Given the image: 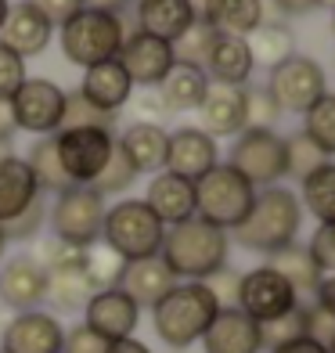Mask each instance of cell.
I'll list each match as a JSON object with an SVG mask.
<instances>
[{
	"label": "cell",
	"instance_id": "e7e4bbea",
	"mask_svg": "<svg viewBox=\"0 0 335 353\" xmlns=\"http://www.w3.org/2000/svg\"><path fill=\"white\" fill-rule=\"evenodd\" d=\"M332 37H335V11H332Z\"/></svg>",
	"mask_w": 335,
	"mask_h": 353
},
{
	"label": "cell",
	"instance_id": "484cf974",
	"mask_svg": "<svg viewBox=\"0 0 335 353\" xmlns=\"http://www.w3.org/2000/svg\"><path fill=\"white\" fill-rule=\"evenodd\" d=\"M173 285H177V278H173V270H170L163 260H159V256H148V260L126 263L123 281H119V288L137 303L141 310H152Z\"/></svg>",
	"mask_w": 335,
	"mask_h": 353
},
{
	"label": "cell",
	"instance_id": "9a60e30c",
	"mask_svg": "<svg viewBox=\"0 0 335 353\" xmlns=\"http://www.w3.org/2000/svg\"><path fill=\"white\" fill-rule=\"evenodd\" d=\"M83 325L90 332H98L105 343L134 339V332L141 325V307L123 292V288H101V292H94L87 299Z\"/></svg>",
	"mask_w": 335,
	"mask_h": 353
},
{
	"label": "cell",
	"instance_id": "d4e9b609",
	"mask_svg": "<svg viewBox=\"0 0 335 353\" xmlns=\"http://www.w3.org/2000/svg\"><path fill=\"white\" fill-rule=\"evenodd\" d=\"M123 144V152L130 155V163L137 173H163L166 170V144H170V130L159 123H130L126 130L116 137Z\"/></svg>",
	"mask_w": 335,
	"mask_h": 353
},
{
	"label": "cell",
	"instance_id": "1f68e13d",
	"mask_svg": "<svg viewBox=\"0 0 335 353\" xmlns=\"http://www.w3.org/2000/svg\"><path fill=\"white\" fill-rule=\"evenodd\" d=\"M267 267H274L278 274L296 288L299 303H303V296H314L317 285H321V270L314 267L307 245H299V242L289 245V249H281V252H274V256H267Z\"/></svg>",
	"mask_w": 335,
	"mask_h": 353
},
{
	"label": "cell",
	"instance_id": "4dcf8cb0",
	"mask_svg": "<svg viewBox=\"0 0 335 353\" xmlns=\"http://www.w3.org/2000/svg\"><path fill=\"white\" fill-rule=\"evenodd\" d=\"M249 47H252V61L270 72L296 54V33L281 19H270V22L263 19V26L249 37Z\"/></svg>",
	"mask_w": 335,
	"mask_h": 353
},
{
	"label": "cell",
	"instance_id": "8d00e7d4",
	"mask_svg": "<svg viewBox=\"0 0 335 353\" xmlns=\"http://www.w3.org/2000/svg\"><path fill=\"white\" fill-rule=\"evenodd\" d=\"M137 176H141V173L134 170L130 155H126V152H123V144L116 141V144H112V155H108L105 170L94 176V184H87V188H94L101 199H108V195H123L126 188H134Z\"/></svg>",
	"mask_w": 335,
	"mask_h": 353
},
{
	"label": "cell",
	"instance_id": "6f0895ef",
	"mask_svg": "<svg viewBox=\"0 0 335 353\" xmlns=\"http://www.w3.org/2000/svg\"><path fill=\"white\" fill-rule=\"evenodd\" d=\"M130 0H83V8H94V11H108V14H119Z\"/></svg>",
	"mask_w": 335,
	"mask_h": 353
},
{
	"label": "cell",
	"instance_id": "91938a15",
	"mask_svg": "<svg viewBox=\"0 0 335 353\" xmlns=\"http://www.w3.org/2000/svg\"><path fill=\"white\" fill-rule=\"evenodd\" d=\"M4 252H8V238H4V231H0V263H4Z\"/></svg>",
	"mask_w": 335,
	"mask_h": 353
},
{
	"label": "cell",
	"instance_id": "277c9868",
	"mask_svg": "<svg viewBox=\"0 0 335 353\" xmlns=\"http://www.w3.org/2000/svg\"><path fill=\"white\" fill-rule=\"evenodd\" d=\"M123 40H126L123 14H108V11H94V8L76 11L69 22L58 26L61 58L79 65V69H90V65L119 58Z\"/></svg>",
	"mask_w": 335,
	"mask_h": 353
},
{
	"label": "cell",
	"instance_id": "680465c9",
	"mask_svg": "<svg viewBox=\"0 0 335 353\" xmlns=\"http://www.w3.org/2000/svg\"><path fill=\"white\" fill-rule=\"evenodd\" d=\"M14 155V141L11 137H0V163H4V159H11Z\"/></svg>",
	"mask_w": 335,
	"mask_h": 353
},
{
	"label": "cell",
	"instance_id": "74e56055",
	"mask_svg": "<svg viewBox=\"0 0 335 353\" xmlns=\"http://www.w3.org/2000/svg\"><path fill=\"white\" fill-rule=\"evenodd\" d=\"M285 163H289V176L303 181V176H310L314 170H321L325 163H332V159L299 130V134H292V137H285Z\"/></svg>",
	"mask_w": 335,
	"mask_h": 353
},
{
	"label": "cell",
	"instance_id": "b9f144b4",
	"mask_svg": "<svg viewBox=\"0 0 335 353\" xmlns=\"http://www.w3.org/2000/svg\"><path fill=\"white\" fill-rule=\"evenodd\" d=\"M76 126H101V130H116V116L94 108L90 101L79 98V90L65 94V116H61V130H76Z\"/></svg>",
	"mask_w": 335,
	"mask_h": 353
},
{
	"label": "cell",
	"instance_id": "3957f363",
	"mask_svg": "<svg viewBox=\"0 0 335 353\" xmlns=\"http://www.w3.org/2000/svg\"><path fill=\"white\" fill-rule=\"evenodd\" d=\"M216 314H220V303L205 288V281H177L152 307V325L159 339L181 353L202 343V335L213 325Z\"/></svg>",
	"mask_w": 335,
	"mask_h": 353
},
{
	"label": "cell",
	"instance_id": "4fadbf2b",
	"mask_svg": "<svg viewBox=\"0 0 335 353\" xmlns=\"http://www.w3.org/2000/svg\"><path fill=\"white\" fill-rule=\"evenodd\" d=\"M47 299V270L33 252H19L0 263V307L4 310H40Z\"/></svg>",
	"mask_w": 335,
	"mask_h": 353
},
{
	"label": "cell",
	"instance_id": "be15d7a7",
	"mask_svg": "<svg viewBox=\"0 0 335 353\" xmlns=\"http://www.w3.org/2000/svg\"><path fill=\"white\" fill-rule=\"evenodd\" d=\"M4 325H8V317H4V307H0V335H4Z\"/></svg>",
	"mask_w": 335,
	"mask_h": 353
},
{
	"label": "cell",
	"instance_id": "7dc6e473",
	"mask_svg": "<svg viewBox=\"0 0 335 353\" xmlns=\"http://www.w3.org/2000/svg\"><path fill=\"white\" fill-rule=\"evenodd\" d=\"M26 83V61L0 43V98H11Z\"/></svg>",
	"mask_w": 335,
	"mask_h": 353
},
{
	"label": "cell",
	"instance_id": "ab89813d",
	"mask_svg": "<svg viewBox=\"0 0 335 353\" xmlns=\"http://www.w3.org/2000/svg\"><path fill=\"white\" fill-rule=\"evenodd\" d=\"M307 335V307H292L289 314H281L274 321H267V325H260V343L263 350H278L285 343H296Z\"/></svg>",
	"mask_w": 335,
	"mask_h": 353
},
{
	"label": "cell",
	"instance_id": "8992f818",
	"mask_svg": "<svg viewBox=\"0 0 335 353\" xmlns=\"http://www.w3.org/2000/svg\"><path fill=\"white\" fill-rule=\"evenodd\" d=\"M252 199H256V188L227 163H216L210 173L195 181V216L227 234L249 216Z\"/></svg>",
	"mask_w": 335,
	"mask_h": 353
},
{
	"label": "cell",
	"instance_id": "4316f807",
	"mask_svg": "<svg viewBox=\"0 0 335 353\" xmlns=\"http://www.w3.org/2000/svg\"><path fill=\"white\" fill-rule=\"evenodd\" d=\"M256 72L252 61V47L242 37H220L210 61H205V76L220 87H249V76Z\"/></svg>",
	"mask_w": 335,
	"mask_h": 353
},
{
	"label": "cell",
	"instance_id": "8fae6325",
	"mask_svg": "<svg viewBox=\"0 0 335 353\" xmlns=\"http://www.w3.org/2000/svg\"><path fill=\"white\" fill-rule=\"evenodd\" d=\"M112 130L101 126H76V130H58L54 134V148L61 159V170H65L69 184H94L112 155Z\"/></svg>",
	"mask_w": 335,
	"mask_h": 353
},
{
	"label": "cell",
	"instance_id": "60d3db41",
	"mask_svg": "<svg viewBox=\"0 0 335 353\" xmlns=\"http://www.w3.org/2000/svg\"><path fill=\"white\" fill-rule=\"evenodd\" d=\"M278 119H281V108L270 98V90L245 87V130H274Z\"/></svg>",
	"mask_w": 335,
	"mask_h": 353
},
{
	"label": "cell",
	"instance_id": "9c48e42d",
	"mask_svg": "<svg viewBox=\"0 0 335 353\" xmlns=\"http://www.w3.org/2000/svg\"><path fill=\"white\" fill-rule=\"evenodd\" d=\"M11 112L14 126L37 137H54L61 130V116H65V90L54 79L43 76H26V83L11 94Z\"/></svg>",
	"mask_w": 335,
	"mask_h": 353
},
{
	"label": "cell",
	"instance_id": "5bb4252c",
	"mask_svg": "<svg viewBox=\"0 0 335 353\" xmlns=\"http://www.w3.org/2000/svg\"><path fill=\"white\" fill-rule=\"evenodd\" d=\"M65 328L51 310H22L8 317L0 353H61Z\"/></svg>",
	"mask_w": 335,
	"mask_h": 353
},
{
	"label": "cell",
	"instance_id": "e0dca14e",
	"mask_svg": "<svg viewBox=\"0 0 335 353\" xmlns=\"http://www.w3.org/2000/svg\"><path fill=\"white\" fill-rule=\"evenodd\" d=\"M220 163L216 141L199 130V126H181L170 130V144H166V173H177L184 181L195 184L199 176H205Z\"/></svg>",
	"mask_w": 335,
	"mask_h": 353
},
{
	"label": "cell",
	"instance_id": "03108f58",
	"mask_svg": "<svg viewBox=\"0 0 335 353\" xmlns=\"http://www.w3.org/2000/svg\"><path fill=\"white\" fill-rule=\"evenodd\" d=\"M328 353H335V343H332V350H328Z\"/></svg>",
	"mask_w": 335,
	"mask_h": 353
},
{
	"label": "cell",
	"instance_id": "7bdbcfd3",
	"mask_svg": "<svg viewBox=\"0 0 335 353\" xmlns=\"http://www.w3.org/2000/svg\"><path fill=\"white\" fill-rule=\"evenodd\" d=\"M43 220H47V210H43V195H40L29 210H22L14 220L0 223V231H4L8 242H33V238L40 234V228H43Z\"/></svg>",
	"mask_w": 335,
	"mask_h": 353
},
{
	"label": "cell",
	"instance_id": "7c38bea8",
	"mask_svg": "<svg viewBox=\"0 0 335 353\" xmlns=\"http://www.w3.org/2000/svg\"><path fill=\"white\" fill-rule=\"evenodd\" d=\"M292 307H299V296L274 267L263 263V267H252L242 274V285H238V310L245 317H252L256 325H267V321L289 314Z\"/></svg>",
	"mask_w": 335,
	"mask_h": 353
},
{
	"label": "cell",
	"instance_id": "d6986e66",
	"mask_svg": "<svg viewBox=\"0 0 335 353\" xmlns=\"http://www.w3.org/2000/svg\"><path fill=\"white\" fill-rule=\"evenodd\" d=\"M199 130L216 137H238L245 130V87H220L210 83L199 105Z\"/></svg>",
	"mask_w": 335,
	"mask_h": 353
},
{
	"label": "cell",
	"instance_id": "d6a6232c",
	"mask_svg": "<svg viewBox=\"0 0 335 353\" xmlns=\"http://www.w3.org/2000/svg\"><path fill=\"white\" fill-rule=\"evenodd\" d=\"M299 205L317 223H335V163H325L299 181Z\"/></svg>",
	"mask_w": 335,
	"mask_h": 353
},
{
	"label": "cell",
	"instance_id": "9f6ffc18",
	"mask_svg": "<svg viewBox=\"0 0 335 353\" xmlns=\"http://www.w3.org/2000/svg\"><path fill=\"white\" fill-rule=\"evenodd\" d=\"M108 353H152V346H145L141 339H119V343H108Z\"/></svg>",
	"mask_w": 335,
	"mask_h": 353
},
{
	"label": "cell",
	"instance_id": "d590c367",
	"mask_svg": "<svg viewBox=\"0 0 335 353\" xmlns=\"http://www.w3.org/2000/svg\"><path fill=\"white\" fill-rule=\"evenodd\" d=\"M216 40H220L216 29H213L210 22L195 19L187 33H184L177 43H173V58L184 61V65H195V69H202V72H205V61H210L213 47H216Z\"/></svg>",
	"mask_w": 335,
	"mask_h": 353
},
{
	"label": "cell",
	"instance_id": "7a4b0ae2",
	"mask_svg": "<svg viewBox=\"0 0 335 353\" xmlns=\"http://www.w3.org/2000/svg\"><path fill=\"white\" fill-rule=\"evenodd\" d=\"M227 252H231L227 231L191 216L184 223L166 228L159 260L173 270L177 281H205L210 274H216L220 267H227Z\"/></svg>",
	"mask_w": 335,
	"mask_h": 353
},
{
	"label": "cell",
	"instance_id": "681fc988",
	"mask_svg": "<svg viewBox=\"0 0 335 353\" xmlns=\"http://www.w3.org/2000/svg\"><path fill=\"white\" fill-rule=\"evenodd\" d=\"M40 14H47L51 19V26H61L69 22L76 11H83V0H29Z\"/></svg>",
	"mask_w": 335,
	"mask_h": 353
},
{
	"label": "cell",
	"instance_id": "db71d44e",
	"mask_svg": "<svg viewBox=\"0 0 335 353\" xmlns=\"http://www.w3.org/2000/svg\"><path fill=\"white\" fill-rule=\"evenodd\" d=\"M270 353H328V350H325V346H317L314 339H307V335H303V339H296V343H285V346L270 350Z\"/></svg>",
	"mask_w": 335,
	"mask_h": 353
},
{
	"label": "cell",
	"instance_id": "ba28073f",
	"mask_svg": "<svg viewBox=\"0 0 335 353\" xmlns=\"http://www.w3.org/2000/svg\"><path fill=\"white\" fill-rule=\"evenodd\" d=\"M227 166L238 170L252 188H274L278 181L289 176L285 163V137L274 130H242L231 144Z\"/></svg>",
	"mask_w": 335,
	"mask_h": 353
},
{
	"label": "cell",
	"instance_id": "44dd1931",
	"mask_svg": "<svg viewBox=\"0 0 335 353\" xmlns=\"http://www.w3.org/2000/svg\"><path fill=\"white\" fill-rule=\"evenodd\" d=\"M79 98L90 101L94 108L108 112V116H116V112L134 98V83H130V76H126V69L119 65V58H112V61H101V65L83 69Z\"/></svg>",
	"mask_w": 335,
	"mask_h": 353
},
{
	"label": "cell",
	"instance_id": "7402d4cb",
	"mask_svg": "<svg viewBox=\"0 0 335 353\" xmlns=\"http://www.w3.org/2000/svg\"><path fill=\"white\" fill-rule=\"evenodd\" d=\"M195 19L199 11L191 0H141L137 4V33H148L166 43H177Z\"/></svg>",
	"mask_w": 335,
	"mask_h": 353
},
{
	"label": "cell",
	"instance_id": "11a10c76",
	"mask_svg": "<svg viewBox=\"0 0 335 353\" xmlns=\"http://www.w3.org/2000/svg\"><path fill=\"white\" fill-rule=\"evenodd\" d=\"M14 112H11V98H0V137H11L14 141Z\"/></svg>",
	"mask_w": 335,
	"mask_h": 353
},
{
	"label": "cell",
	"instance_id": "94428289",
	"mask_svg": "<svg viewBox=\"0 0 335 353\" xmlns=\"http://www.w3.org/2000/svg\"><path fill=\"white\" fill-rule=\"evenodd\" d=\"M8 8H11L8 0H0V26H4V19H8Z\"/></svg>",
	"mask_w": 335,
	"mask_h": 353
},
{
	"label": "cell",
	"instance_id": "cb8c5ba5",
	"mask_svg": "<svg viewBox=\"0 0 335 353\" xmlns=\"http://www.w3.org/2000/svg\"><path fill=\"white\" fill-rule=\"evenodd\" d=\"M145 202L152 205V213L163 220L166 228H173V223H184V220L195 216V184L163 170L148 181Z\"/></svg>",
	"mask_w": 335,
	"mask_h": 353
},
{
	"label": "cell",
	"instance_id": "ee69618b",
	"mask_svg": "<svg viewBox=\"0 0 335 353\" xmlns=\"http://www.w3.org/2000/svg\"><path fill=\"white\" fill-rule=\"evenodd\" d=\"M307 252H310L314 267L321 270V278L335 274V223H317V231L307 242Z\"/></svg>",
	"mask_w": 335,
	"mask_h": 353
},
{
	"label": "cell",
	"instance_id": "816d5d0a",
	"mask_svg": "<svg viewBox=\"0 0 335 353\" xmlns=\"http://www.w3.org/2000/svg\"><path fill=\"white\" fill-rule=\"evenodd\" d=\"M274 8L285 19H299V14H310L317 8V0H274Z\"/></svg>",
	"mask_w": 335,
	"mask_h": 353
},
{
	"label": "cell",
	"instance_id": "f546056e",
	"mask_svg": "<svg viewBox=\"0 0 335 353\" xmlns=\"http://www.w3.org/2000/svg\"><path fill=\"white\" fill-rule=\"evenodd\" d=\"M94 296V285L87 278V260L83 263H72V267H54L47 270V303L54 310H83L87 299Z\"/></svg>",
	"mask_w": 335,
	"mask_h": 353
},
{
	"label": "cell",
	"instance_id": "f35d334b",
	"mask_svg": "<svg viewBox=\"0 0 335 353\" xmlns=\"http://www.w3.org/2000/svg\"><path fill=\"white\" fill-rule=\"evenodd\" d=\"M123 270H126V263H123L105 242H98V245L87 249V278H90V285H94V292H101V288H119Z\"/></svg>",
	"mask_w": 335,
	"mask_h": 353
},
{
	"label": "cell",
	"instance_id": "6125c7cd",
	"mask_svg": "<svg viewBox=\"0 0 335 353\" xmlns=\"http://www.w3.org/2000/svg\"><path fill=\"white\" fill-rule=\"evenodd\" d=\"M317 8H328V11H335V0H317Z\"/></svg>",
	"mask_w": 335,
	"mask_h": 353
},
{
	"label": "cell",
	"instance_id": "003e7915",
	"mask_svg": "<svg viewBox=\"0 0 335 353\" xmlns=\"http://www.w3.org/2000/svg\"><path fill=\"white\" fill-rule=\"evenodd\" d=\"M137 4H141V0H137Z\"/></svg>",
	"mask_w": 335,
	"mask_h": 353
},
{
	"label": "cell",
	"instance_id": "30bf717a",
	"mask_svg": "<svg viewBox=\"0 0 335 353\" xmlns=\"http://www.w3.org/2000/svg\"><path fill=\"white\" fill-rule=\"evenodd\" d=\"M263 87L270 90V98L278 101L281 112L303 116V112L328 90V76L321 69V61H314L307 54H292L289 61H281L278 69H270Z\"/></svg>",
	"mask_w": 335,
	"mask_h": 353
},
{
	"label": "cell",
	"instance_id": "2e32d148",
	"mask_svg": "<svg viewBox=\"0 0 335 353\" xmlns=\"http://www.w3.org/2000/svg\"><path fill=\"white\" fill-rule=\"evenodd\" d=\"M119 65L126 69V76H130L134 87L155 90L166 79V72L177 65V58H173V43L155 40L148 33H130V37L123 40Z\"/></svg>",
	"mask_w": 335,
	"mask_h": 353
},
{
	"label": "cell",
	"instance_id": "52a82bcc",
	"mask_svg": "<svg viewBox=\"0 0 335 353\" xmlns=\"http://www.w3.org/2000/svg\"><path fill=\"white\" fill-rule=\"evenodd\" d=\"M108 202L87 184H72L69 191L54 195V205L47 220L58 242L76 245V249H90L101 242V223H105Z\"/></svg>",
	"mask_w": 335,
	"mask_h": 353
},
{
	"label": "cell",
	"instance_id": "836d02e7",
	"mask_svg": "<svg viewBox=\"0 0 335 353\" xmlns=\"http://www.w3.org/2000/svg\"><path fill=\"white\" fill-rule=\"evenodd\" d=\"M26 163H29V170H33L40 191H54V195H61V191L72 188L65 170H61L54 137H37L33 144H29V152H26Z\"/></svg>",
	"mask_w": 335,
	"mask_h": 353
},
{
	"label": "cell",
	"instance_id": "bcb514c9",
	"mask_svg": "<svg viewBox=\"0 0 335 353\" xmlns=\"http://www.w3.org/2000/svg\"><path fill=\"white\" fill-rule=\"evenodd\" d=\"M307 339H314L325 350H332V343H335V314L325 310L321 303H310L307 307Z\"/></svg>",
	"mask_w": 335,
	"mask_h": 353
},
{
	"label": "cell",
	"instance_id": "e575fe53",
	"mask_svg": "<svg viewBox=\"0 0 335 353\" xmlns=\"http://www.w3.org/2000/svg\"><path fill=\"white\" fill-rule=\"evenodd\" d=\"M303 134H307L328 159L335 155V94L325 90L307 112H303Z\"/></svg>",
	"mask_w": 335,
	"mask_h": 353
},
{
	"label": "cell",
	"instance_id": "f6af8a7d",
	"mask_svg": "<svg viewBox=\"0 0 335 353\" xmlns=\"http://www.w3.org/2000/svg\"><path fill=\"white\" fill-rule=\"evenodd\" d=\"M238 285H242V274H238L234 267H220L216 274L205 278V288H210L213 299L220 303V310L238 307Z\"/></svg>",
	"mask_w": 335,
	"mask_h": 353
},
{
	"label": "cell",
	"instance_id": "5b68a950",
	"mask_svg": "<svg viewBox=\"0 0 335 353\" xmlns=\"http://www.w3.org/2000/svg\"><path fill=\"white\" fill-rule=\"evenodd\" d=\"M163 234H166V223L152 213V205L145 199H123V202L105 210L101 242L116 252L123 263L159 256Z\"/></svg>",
	"mask_w": 335,
	"mask_h": 353
},
{
	"label": "cell",
	"instance_id": "ac0fdd59",
	"mask_svg": "<svg viewBox=\"0 0 335 353\" xmlns=\"http://www.w3.org/2000/svg\"><path fill=\"white\" fill-rule=\"evenodd\" d=\"M51 37H54V26L47 14H40L29 0H19V4L8 8V19L0 26V43L14 51L22 61L26 58H37L51 47Z\"/></svg>",
	"mask_w": 335,
	"mask_h": 353
},
{
	"label": "cell",
	"instance_id": "83f0119b",
	"mask_svg": "<svg viewBox=\"0 0 335 353\" xmlns=\"http://www.w3.org/2000/svg\"><path fill=\"white\" fill-rule=\"evenodd\" d=\"M40 195L43 191H40V184H37V176H33V170H29L26 159L11 155V159L0 163V223L14 220L22 210H29Z\"/></svg>",
	"mask_w": 335,
	"mask_h": 353
},
{
	"label": "cell",
	"instance_id": "6da1fadb",
	"mask_svg": "<svg viewBox=\"0 0 335 353\" xmlns=\"http://www.w3.org/2000/svg\"><path fill=\"white\" fill-rule=\"evenodd\" d=\"M303 205L296 199L292 188H260L256 199H252V210L249 216L231 231L234 242L249 249V252H263V256H274L281 249L296 245L299 228H303Z\"/></svg>",
	"mask_w": 335,
	"mask_h": 353
},
{
	"label": "cell",
	"instance_id": "f5cc1de1",
	"mask_svg": "<svg viewBox=\"0 0 335 353\" xmlns=\"http://www.w3.org/2000/svg\"><path fill=\"white\" fill-rule=\"evenodd\" d=\"M314 303H321L325 310L335 314V274L332 278H321V285H317V292H314Z\"/></svg>",
	"mask_w": 335,
	"mask_h": 353
},
{
	"label": "cell",
	"instance_id": "f907efd6",
	"mask_svg": "<svg viewBox=\"0 0 335 353\" xmlns=\"http://www.w3.org/2000/svg\"><path fill=\"white\" fill-rule=\"evenodd\" d=\"M137 112H141V123H159V126L173 116V112L166 108V101L159 98V90H145V94H141V98H137Z\"/></svg>",
	"mask_w": 335,
	"mask_h": 353
},
{
	"label": "cell",
	"instance_id": "ffe728a7",
	"mask_svg": "<svg viewBox=\"0 0 335 353\" xmlns=\"http://www.w3.org/2000/svg\"><path fill=\"white\" fill-rule=\"evenodd\" d=\"M202 353H263L260 325L238 307L220 310L202 335Z\"/></svg>",
	"mask_w": 335,
	"mask_h": 353
},
{
	"label": "cell",
	"instance_id": "603a6c76",
	"mask_svg": "<svg viewBox=\"0 0 335 353\" xmlns=\"http://www.w3.org/2000/svg\"><path fill=\"white\" fill-rule=\"evenodd\" d=\"M199 19L210 22L220 37H242V40H249L263 26L267 11H263V0H202V4H199Z\"/></svg>",
	"mask_w": 335,
	"mask_h": 353
},
{
	"label": "cell",
	"instance_id": "c3c4849f",
	"mask_svg": "<svg viewBox=\"0 0 335 353\" xmlns=\"http://www.w3.org/2000/svg\"><path fill=\"white\" fill-rule=\"evenodd\" d=\"M61 353H108V343L98 332H90L87 325H76L65 332V343H61Z\"/></svg>",
	"mask_w": 335,
	"mask_h": 353
},
{
	"label": "cell",
	"instance_id": "f1b7e54d",
	"mask_svg": "<svg viewBox=\"0 0 335 353\" xmlns=\"http://www.w3.org/2000/svg\"><path fill=\"white\" fill-rule=\"evenodd\" d=\"M155 90H159V98L166 101L170 112H199L205 90H210V76H205L202 69H195V65L177 61Z\"/></svg>",
	"mask_w": 335,
	"mask_h": 353
}]
</instances>
